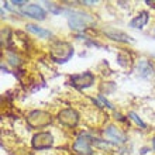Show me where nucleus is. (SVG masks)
Here are the masks:
<instances>
[{"mask_svg": "<svg viewBox=\"0 0 155 155\" xmlns=\"http://www.w3.org/2000/svg\"><path fill=\"white\" fill-rule=\"evenodd\" d=\"M8 59H10V64H12V65H18V64H20L18 58L14 57V55H12V54L8 55Z\"/></svg>", "mask_w": 155, "mask_h": 155, "instance_id": "f3484780", "label": "nucleus"}, {"mask_svg": "<svg viewBox=\"0 0 155 155\" xmlns=\"http://www.w3.org/2000/svg\"><path fill=\"white\" fill-rule=\"evenodd\" d=\"M99 99H100V102H102V103H103V104H104V106H106V107H109V109H113V107H114V106H113V104H111L110 102H109V100H107V99H104V97H103L102 94L99 96Z\"/></svg>", "mask_w": 155, "mask_h": 155, "instance_id": "dca6fc26", "label": "nucleus"}, {"mask_svg": "<svg viewBox=\"0 0 155 155\" xmlns=\"http://www.w3.org/2000/svg\"><path fill=\"white\" fill-rule=\"evenodd\" d=\"M128 116H130V118L135 123V124H137V126H140L141 128H147V124H145V123H144L143 120H141V118L138 117V116L135 114L134 111H130V113H128Z\"/></svg>", "mask_w": 155, "mask_h": 155, "instance_id": "4468645a", "label": "nucleus"}, {"mask_svg": "<svg viewBox=\"0 0 155 155\" xmlns=\"http://www.w3.org/2000/svg\"><path fill=\"white\" fill-rule=\"evenodd\" d=\"M152 72H154V69H152V65L150 64L148 61H145V59H143V61H140L138 64V74L141 75L143 78H148L151 76Z\"/></svg>", "mask_w": 155, "mask_h": 155, "instance_id": "ddd939ff", "label": "nucleus"}, {"mask_svg": "<svg viewBox=\"0 0 155 155\" xmlns=\"http://www.w3.org/2000/svg\"><path fill=\"white\" fill-rule=\"evenodd\" d=\"M82 3L87 4V6H92V4H96V2H86V0H85V2H82Z\"/></svg>", "mask_w": 155, "mask_h": 155, "instance_id": "6ab92c4d", "label": "nucleus"}, {"mask_svg": "<svg viewBox=\"0 0 155 155\" xmlns=\"http://www.w3.org/2000/svg\"><path fill=\"white\" fill-rule=\"evenodd\" d=\"M94 83V75L92 72H83L71 76V85L78 89H87Z\"/></svg>", "mask_w": 155, "mask_h": 155, "instance_id": "39448f33", "label": "nucleus"}, {"mask_svg": "<svg viewBox=\"0 0 155 155\" xmlns=\"http://www.w3.org/2000/svg\"><path fill=\"white\" fill-rule=\"evenodd\" d=\"M54 144V137L52 134H49L47 131H41L34 134L33 140H31V145H33L34 150H47V148L52 147Z\"/></svg>", "mask_w": 155, "mask_h": 155, "instance_id": "20e7f679", "label": "nucleus"}, {"mask_svg": "<svg viewBox=\"0 0 155 155\" xmlns=\"http://www.w3.org/2000/svg\"><path fill=\"white\" fill-rule=\"evenodd\" d=\"M47 7H48V10L51 13H54V14H59V13H61V8L57 7L54 3H47Z\"/></svg>", "mask_w": 155, "mask_h": 155, "instance_id": "2eb2a0df", "label": "nucleus"}, {"mask_svg": "<svg viewBox=\"0 0 155 155\" xmlns=\"http://www.w3.org/2000/svg\"><path fill=\"white\" fill-rule=\"evenodd\" d=\"M25 27H27V30H28L30 33L35 34V35H38L40 38H48V37H51V33H49L48 30L42 28V27H38V25H35V24H27Z\"/></svg>", "mask_w": 155, "mask_h": 155, "instance_id": "f8f14e48", "label": "nucleus"}, {"mask_svg": "<svg viewBox=\"0 0 155 155\" xmlns=\"http://www.w3.org/2000/svg\"><path fill=\"white\" fill-rule=\"evenodd\" d=\"M68 14V23L69 27L74 30H85L90 23H93V18L82 12H66Z\"/></svg>", "mask_w": 155, "mask_h": 155, "instance_id": "f03ea898", "label": "nucleus"}, {"mask_svg": "<svg viewBox=\"0 0 155 155\" xmlns=\"http://www.w3.org/2000/svg\"><path fill=\"white\" fill-rule=\"evenodd\" d=\"M74 55V47L66 41H54L51 44V58L57 64H65Z\"/></svg>", "mask_w": 155, "mask_h": 155, "instance_id": "f257e3e1", "label": "nucleus"}, {"mask_svg": "<svg viewBox=\"0 0 155 155\" xmlns=\"http://www.w3.org/2000/svg\"><path fill=\"white\" fill-rule=\"evenodd\" d=\"M90 141H93L92 137L81 135L74 144V151H76L78 154H81V155H92L93 154V150L90 147Z\"/></svg>", "mask_w": 155, "mask_h": 155, "instance_id": "0eeeda50", "label": "nucleus"}, {"mask_svg": "<svg viewBox=\"0 0 155 155\" xmlns=\"http://www.w3.org/2000/svg\"><path fill=\"white\" fill-rule=\"evenodd\" d=\"M51 121H52L51 114L42 110H34L27 116V123L31 128H42V127L49 126Z\"/></svg>", "mask_w": 155, "mask_h": 155, "instance_id": "7ed1b4c3", "label": "nucleus"}, {"mask_svg": "<svg viewBox=\"0 0 155 155\" xmlns=\"http://www.w3.org/2000/svg\"><path fill=\"white\" fill-rule=\"evenodd\" d=\"M21 13L27 17H31V18H35V20H44L47 13L40 4H27L21 8Z\"/></svg>", "mask_w": 155, "mask_h": 155, "instance_id": "6e6552de", "label": "nucleus"}, {"mask_svg": "<svg viewBox=\"0 0 155 155\" xmlns=\"http://www.w3.org/2000/svg\"><path fill=\"white\" fill-rule=\"evenodd\" d=\"M152 147H154V150H155V138L152 140Z\"/></svg>", "mask_w": 155, "mask_h": 155, "instance_id": "aec40b11", "label": "nucleus"}, {"mask_svg": "<svg viewBox=\"0 0 155 155\" xmlns=\"http://www.w3.org/2000/svg\"><path fill=\"white\" fill-rule=\"evenodd\" d=\"M148 18H150V16H148L147 12H141L138 14V16H135L133 20L130 21V27L131 28H143L144 25L148 23Z\"/></svg>", "mask_w": 155, "mask_h": 155, "instance_id": "9d476101", "label": "nucleus"}, {"mask_svg": "<svg viewBox=\"0 0 155 155\" xmlns=\"http://www.w3.org/2000/svg\"><path fill=\"white\" fill-rule=\"evenodd\" d=\"M12 4H16V6H23V4H25L27 6V2H24V0H13ZM24 7V6H23Z\"/></svg>", "mask_w": 155, "mask_h": 155, "instance_id": "a211bd4d", "label": "nucleus"}, {"mask_svg": "<svg viewBox=\"0 0 155 155\" xmlns=\"http://www.w3.org/2000/svg\"><path fill=\"white\" fill-rule=\"evenodd\" d=\"M107 37L111 38L118 42H133V38L130 35H127L126 33H121V31H107Z\"/></svg>", "mask_w": 155, "mask_h": 155, "instance_id": "9b49d317", "label": "nucleus"}, {"mask_svg": "<svg viewBox=\"0 0 155 155\" xmlns=\"http://www.w3.org/2000/svg\"><path fill=\"white\" fill-rule=\"evenodd\" d=\"M104 135H106V138L113 144H123L127 141V137L126 134L120 131L116 126H109L104 130Z\"/></svg>", "mask_w": 155, "mask_h": 155, "instance_id": "1a4fd4ad", "label": "nucleus"}, {"mask_svg": "<svg viewBox=\"0 0 155 155\" xmlns=\"http://www.w3.org/2000/svg\"><path fill=\"white\" fill-rule=\"evenodd\" d=\"M58 120L61 124L66 127H75L79 123V114H78L76 111L74 109H64L58 113Z\"/></svg>", "mask_w": 155, "mask_h": 155, "instance_id": "423d86ee", "label": "nucleus"}]
</instances>
